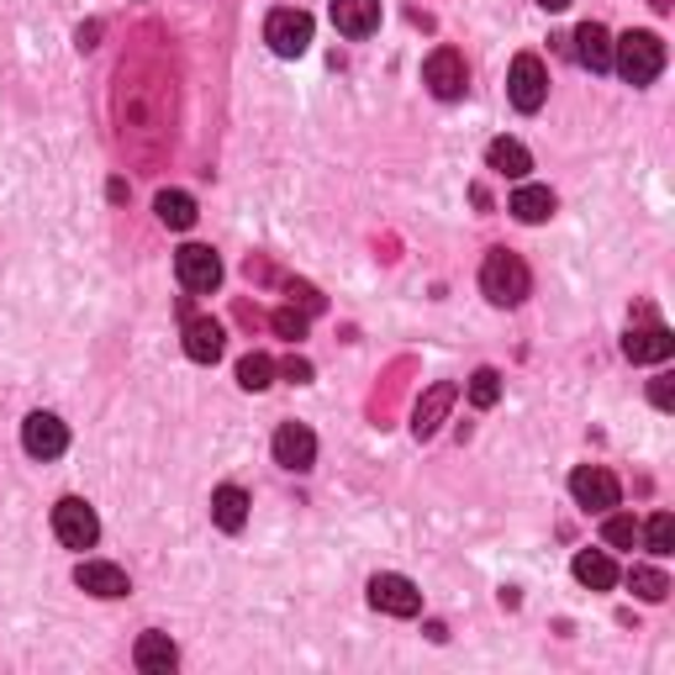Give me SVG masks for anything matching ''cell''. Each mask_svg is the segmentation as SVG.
I'll use <instances>...</instances> for the list:
<instances>
[{"mask_svg":"<svg viewBox=\"0 0 675 675\" xmlns=\"http://www.w3.org/2000/svg\"><path fill=\"white\" fill-rule=\"evenodd\" d=\"M480 291L491 306H523L533 291V275L528 265L517 259V254H507V248H491L486 254V265H480Z\"/></svg>","mask_w":675,"mask_h":675,"instance_id":"6da1fadb","label":"cell"},{"mask_svg":"<svg viewBox=\"0 0 675 675\" xmlns=\"http://www.w3.org/2000/svg\"><path fill=\"white\" fill-rule=\"evenodd\" d=\"M613 69L628 85H654L665 69V43L654 32H622L613 43Z\"/></svg>","mask_w":675,"mask_h":675,"instance_id":"7a4b0ae2","label":"cell"},{"mask_svg":"<svg viewBox=\"0 0 675 675\" xmlns=\"http://www.w3.org/2000/svg\"><path fill=\"white\" fill-rule=\"evenodd\" d=\"M507 95H512V106H517V112H528V117L544 106V101H549V69H544V59H538V54H517V59H512Z\"/></svg>","mask_w":675,"mask_h":675,"instance_id":"3957f363","label":"cell"},{"mask_svg":"<svg viewBox=\"0 0 675 675\" xmlns=\"http://www.w3.org/2000/svg\"><path fill=\"white\" fill-rule=\"evenodd\" d=\"M265 43L275 48V54H280V59H301V54L312 48V16H306V11H295V5L269 11Z\"/></svg>","mask_w":675,"mask_h":675,"instance_id":"277c9868","label":"cell"},{"mask_svg":"<svg viewBox=\"0 0 675 675\" xmlns=\"http://www.w3.org/2000/svg\"><path fill=\"white\" fill-rule=\"evenodd\" d=\"M54 533H59L63 549H90L95 538H101V517H95V507L80 497H63L54 507Z\"/></svg>","mask_w":675,"mask_h":675,"instance_id":"5b68a950","label":"cell"},{"mask_svg":"<svg viewBox=\"0 0 675 675\" xmlns=\"http://www.w3.org/2000/svg\"><path fill=\"white\" fill-rule=\"evenodd\" d=\"M422 80H428V90H433L439 101H459V95L470 90L465 54H459V48H433V54H428V63H422Z\"/></svg>","mask_w":675,"mask_h":675,"instance_id":"8992f818","label":"cell"},{"mask_svg":"<svg viewBox=\"0 0 675 675\" xmlns=\"http://www.w3.org/2000/svg\"><path fill=\"white\" fill-rule=\"evenodd\" d=\"M570 497H575V507H586V512H613L617 501H622V486H617L613 470L581 465V470L570 475Z\"/></svg>","mask_w":675,"mask_h":675,"instance_id":"52a82bcc","label":"cell"},{"mask_svg":"<svg viewBox=\"0 0 675 675\" xmlns=\"http://www.w3.org/2000/svg\"><path fill=\"white\" fill-rule=\"evenodd\" d=\"M370 607L385 617H417L422 613V591L411 586L407 575H391V570H385V575L370 581Z\"/></svg>","mask_w":675,"mask_h":675,"instance_id":"ba28073f","label":"cell"},{"mask_svg":"<svg viewBox=\"0 0 675 675\" xmlns=\"http://www.w3.org/2000/svg\"><path fill=\"white\" fill-rule=\"evenodd\" d=\"M275 465L306 475L317 465V433H312L306 422H280V428H275Z\"/></svg>","mask_w":675,"mask_h":675,"instance_id":"9c48e42d","label":"cell"},{"mask_svg":"<svg viewBox=\"0 0 675 675\" xmlns=\"http://www.w3.org/2000/svg\"><path fill=\"white\" fill-rule=\"evenodd\" d=\"M175 275L185 291H217V286H222V259H217L206 243H185L175 254Z\"/></svg>","mask_w":675,"mask_h":675,"instance_id":"30bf717a","label":"cell"},{"mask_svg":"<svg viewBox=\"0 0 675 675\" xmlns=\"http://www.w3.org/2000/svg\"><path fill=\"white\" fill-rule=\"evenodd\" d=\"M22 449H27L32 459H59L63 449H69L63 417H54V411H32L27 422H22Z\"/></svg>","mask_w":675,"mask_h":675,"instance_id":"8fae6325","label":"cell"},{"mask_svg":"<svg viewBox=\"0 0 675 675\" xmlns=\"http://www.w3.org/2000/svg\"><path fill=\"white\" fill-rule=\"evenodd\" d=\"M454 401H459V385H454V381L428 385V391H422V401H417V411H411V439H433L443 422H449Z\"/></svg>","mask_w":675,"mask_h":675,"instance_id":"7c38bea8","label":"cell"},{"mask_svg":"<svg viewBox=\"0 0 675 675\" xmlns=\"http://www.w3.org/2000/svg\"><path fill=\"white\" fill-rule=\"evenodd\" d=\"M74 586L90 591V596H101V602H117L127 596V570L121 565H106V559H80V570H74Z\"/></svg>","mask_w":675,"mask_h":675,"instance_id":"4fadbf2b","label":"cell"},{"mask_svg":"<svg viewBox=\"0 0 675 675\" xmlns=\"http://www.w3.org/2000/svg\"><path fill=\"white\" fill-rule=\"evenodd\" d=\"M570 43H575V63L581 69H591V74H607L613 69V37H607L602 22H581Z\"/></svg>","mask_w":675,"mask_h":675,"instance_id":"5bb4252c","label":"cell"},{"mask_svg":"<svg viewBox=\"0 0 675 675\" xmlns=\"http://www.w3.org/2000/svg\"><path fill=\"white\" fill-rule=\"evenodd\" d=\"M222 349H228L222 323H211V317H185V353H190L196 364H217Z\"/></svg>","mask_w":675,"mask_h":675,"instance_id":"9a60e30c","label":"cell"},{"mask_svg":"<svg viewBox=\"0 0 675 675\" xmlns=\"http://www.w3.org/2000/svg\"><path fill=\"white\" fill-rule=\"evenodd\" d=\"M622 353H628L633 364H665V359L675 353V338L665 333V327H628Z\"/></svg>","mask_w":675,"mask_h":675,"instance_id":"2e32d148","label":"cell"},{"mask_svg":"<svg viewBox=\"0 0 675 675\" xmlns=\"http://www.w3.org/2000/svg\"><path fill=\"white\" fill-rule=\"evenodd\" d=\"M132 665L143 675H170L179 665V649L170 633H143L138 644H132Z\"/></svg>","mask_w":675,"mask_h":675,"instance_id":"e0dca14e","label":"cell"},{"mask_svg":"<svg viewBox=\"0 0 675 675\" xmlns=\"http://www.w3.org/2000/svg\"><path fill=\"white\" fill-rule=\"evenodd\" d=\"M333 27L344 37H370L381 27V0H333Z\"/></svg>","mask_w":675,"mask_h":675,"instance_id":"ac0fdd59","label":"cell"},{"mask_svg":"<svg viewBox=\"0 0 675 675\" xmlns=\"http://www.w3.org/2000/svg\"><path fill=\"white\" fill-rule=\"evenodd\" d=\"M211 523L222 533H243V523H248V491L243 486H217L211 491Z\"/></svg>","mask_w":675,"mask_h":675,"instance_id":"d6986e66","label":"cell"},{"mask_svg":"<svg viewBox=\"0 0 675 675\" xmlns=\"http://www.w3.org/2000/svg\"><path fill=\"white\" fill-rule=\"evenodd\" d=\"M555 190H549V185H517V196H512V206H507V211H512V217H517V222H549V217H555Z\"/></svg>","mask_w":675,"mask_h":675,"instance_id":"ffe728a7","label":"cell"},{"mask_svg":"<svg viewBox=\"0 0 675 675\" xmlns=\"http://www.w3.org/2000/svg\"><path fill=\"white\" fill-rule=\"evenodd\" d=\"M486 164H491L497 175H507V179H528L533 153L517 143V138H497V143L486 148Z\"/></svg>","mask_w":675,"mask_h":675,"instance_id":"44dd1931","label":"cell"},{"mask_svg":"<svg viewBox=\"0 0 675 675\" xmlns=\"http://www.w3.org/2000/svg\"><path fill=\"white\" fill-rule=\"evenodd\" d=\"M570 570H575V581L591 586V591H613L617 586V565H613V555H602V549H581Z\"/></svg>","mask_w":675,"mask_h":675,"instance_id":"7402d4cb","label":"cell"},{"mask_svg":"<svg viewBox=\"0 0 675 675\" xmlns=\"http://www.w3.org/2000/svg\"><path fill=\"white\" fill-rule=\"evenodd\" d=\"M153 211H159V222H164V228H175V233L196 228V201H190L185 190H159Z\"/></svg>","mask_w":675,"mask_h":675,"instance_id":"603a6c76","label":"cell"},{"mask_svg":"<svg viewBox=\"0 0 675 675\" xmlns=\"http://www.w3.org/2000/svg\"><path fill=\"white\" fill-rule=\"evenodd\" d=\"M237 385H243V391H269V385H275V359L243 353V359H237Z\"/></svg>","mask_w":675,"mask_h":675,"instance_id":"cb8c5ba5","label":"cell"},{"mask_svg":"<svg viewBox=\"0 0 675 675\" xmlns=\"http://www.w3.org/2000/svg\"><path fill=\"white\" fill-rule=\"evenodd\" d=\"M639 538H644L649 544V555H675V517L671 512H654V517H649V528H639Z\"/></svg>","mask_w":675,"mask_h":675,"instance_id":"d4e9b609","label":"cell"},{"mask_svg":"<svg viewBox=\"0 0 675 675\" xmlns=\"http://www.w3.org/2000/svg\"><path fill=\"white\" fill-rule=\"evenodd\" d=\"M470 401H475L480 411H486V407H497V401H501V375L491 370V364H486V370H475V375H470Z\"/></svg>","mask_w":675,"mask_h":675,"instance_id":"484cf974","label":"cell"},{"mask_svg":"<svg viewBox=\"0 0 675 675\" xmlns=\"http://www.w3.org/2000/svg\"><path fill=\"white\" fill-rule=\"evenodd\" d=\"M602 538H607L613 549H633V544H639V523H633V517H622V512H607Z\"/></svg>","mask_w":675,"mask_h":675,"instance_id":"4316f807","label":"cell"},{"mask_svg":"<svg viewBox=\"0 0 675 675\" xmlns=\"http://www.w3.org/2000/svg\"><path fill=\"white\" fill-rule=\"evenodd\" d=\"M628 586H633V596H644V602H665V596H671V581H665L660 570H633Z\"/></svg>","mask_w":675,"mask_h":675,"instance_id":"83f0119b","label":"cell"},{"mask_svg":"<svg viewBox=\"0 0 675 675\" xmlns=\"http://www.w3.org/2000/svg\"><path fill=\"white\" fill-rule=\"evenodd\" d=\"M275 333H280V338H306V312H295V301L291 306H280V312H275Z\"/></svg>","mask_w":675,"mask_h":675,"instance_id":"f1b7e54d","label":"cell"},{"mask_svg":"<svg viewBox=\"0 0 675 675\" xmlns=\"http://www.w3.org/2000/svg\"><path fill=\"white\" fill-rule=\"evenodd\" d=\"M286 291H291V301H301V312H306V317H317V312H323V306H327V301H323V295H317V291H312L306 280H291Z\"/></svg>","mask_w":675,"mask_h":675,"instance_id":"f546056e","label":"cell"},{"mask_svg":"<svg viewBox=\"0 0 675 675\" xmlns=\"http://www.w3.org/2000/svg\"><path fill=\"white\" fill-rule=\"evenodd\" d=\"M280 375H286V381H291V385H306V381H312V359H301V353H291V359L280 364Z\"/></svg>","mask_w":675,"mask_h":675,"instance_id":"4dcf8cb0","label":"cell"},{"mask_svg":"<svg viewBox=\"0 0 675 675\" xmlns=\"http://www.w3.org/2000/svg\"><path fill=\"white\" fill-rule=\"evenodd\" d=\"M649 401H654L660 411H671V407H675V385H671V375H660V381L649 385Z\"/></svg>","mask_w":675,"mask_h":675,"instance_id":"1f68e13d","label":"cell"},{"mask_svg":"<svg viewBox=\"0 0 675 675\" xmlns=\"http://www.w3.org/2000/svg\"><path fill=\"white\" fill-rule=\"evenodd\" d=\"M95 37H101V22H85V27L74 32V43H80V48H95Z\"/></svg>","mask_w":675,"mask_h":675,"instance_id":"d6a6232c","label":"cell"},{"mask_svg":"<svg viewBox=\"0 0 675 675\" xmlns=\"http://www.w3.org/2000/svg\"><path fill=\"white\" fill-rule=\"evenodd\" d=\"M538 5H544V11H565L570 0H538Z\"/></svg>","mask_w":675,"mask_h":675,"instance_id":"836d02e7","label":"cell"},{"mask_svg":"<svg viewBox=\"0 0 675 675\" xmlns=\"http://www.w3.org/2000/svg\"><path fill=\"white\" fill-rule=\"evenodd\" d=\"M649 5H654V11H671V0H649Z\"/></svg>","mask_w":675,"mask_h":675,"instance_id":"e575fe53","label":"cell"}]
</instances>
